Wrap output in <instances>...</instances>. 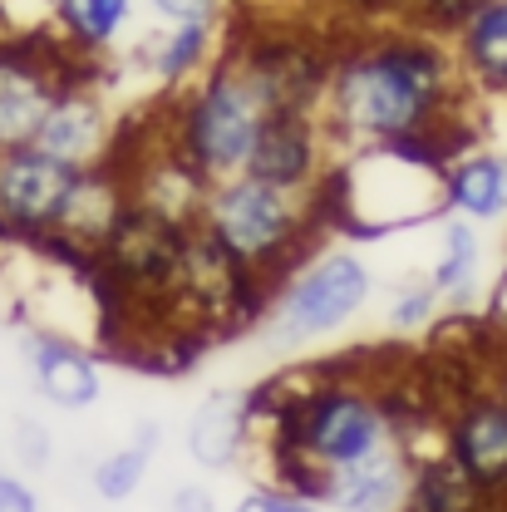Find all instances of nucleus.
<instances>
[{
    "label": "nucleus",
    "instance_id": "23",
    "mask_svg": "<svg viewBox=\"0 0 507 512\" xmlns=\"http://www.w3.org/2000/svg\"><path fill=\"white\" fill-rule=\"evenodd\" d=\"M15 458H20L25 468H50V458H55L50 429L35 424V419H20V424H15Z\"/></svg>",
    "mask_w": 507,
    "mask_h": 512
},
{
    "label": "nucleus",
    "instance_id": "2",
    "mask_svg": "<svg viewBox=\"0 0 507 512\" xmlns=\"http://www.w3.org/2000/svg\"><path fill=\"white\" fill-rule=\"evenodd\" d=\"M276 109L281 104L252 60L217 55L212 69L188 89V104L178 114V158L207 183L237 178L247 173L256 138Z\"/></svg>",
    "mask_w": 507,
    "mask_h": 512
},
{
    "label": "nucleus",
    "instance_id": "11",
    "mask_svg": "<svg viewBox=\"0 0 507 512\" xmlns=\"http://www.w3.org/2000/svg\"><path fill=\"white\" fill-rule=\"evenodd\" d=\"M320 143H325V133H320L316 109H276L256 138L247 173L266 178V183H281V188L311 192L320 178V163H325Z\"/></svg>",
    "mask_w": 507,
    "mask_h": 512
},
{
    "label": "nucleus",
    "instance_id": "6",
    "mask_svg": "<svg viewBox=\"0 0 507 512\" xmlns=\"http://www.w3.org/2000/svg\"><path fill=\"white\" fill-rule=\"evenodd\" d=\"M79 168H69L60 158L30 148H10L0 153V227L15 232H55L69 207V197L79 188Z\"/></svg>",
    "mask_w": 507,
    "mask_h": 512
},
{
    "label": "nucleus",
    "instance_id": "1",
    "mask_svg": "<svg viewBox=\"0 0 507 512\" xmlns=\"http://www.w3.org/2000/svg\"><path fill=\"white\" fill-rule=\"evenodd\" d=\"M463 64L439 35L389 30L360 40L330 64L320 94V124L345 143L394 148L419 143L444 124L458 99Z\"/></svg>",
    "mask_w": 507,
    "mask_h": 512
},
{
    "label": "nucleus",
    "instance_id": "9",
    "mask_svg": "<svg viewBox=\"0 0 507 512\" xmlns=\"http://www.w3.org/2000/svg\"><path fill=\"white\" fill-rule=\"evenodd\" d=\"M20 350H25V370H30L35 394H40L50 409L79 414V409H94V404L104 399V370H99V360H94L74 335L30 330Z\"/></svg>",
    "mask_w": 507,
    "mask_h": 512
},
{
    "label": "nucleus",
    "instance_id": "21",
    "mask_svg": "<svg viewBox=\"0 0 507 512\" xmlns=\"http://www.w3.org/2000/svg\"><path fill=\"white\" fill-rule=\"evenodd\" d=\"M232 512H325V508L301 498V493H291V488H281V483H261L252 493H242L232 503Z\"/></svg>",
    "mask_w": 507,
    "mask_h": 512
},
{
    "label": "nucleus",
    "instance_id": "19",
    "mask_svg": "<svg viewBox=\"0 0 507 512\" xmlns=\"http://www.w3.org/2000/svg\"><path fill=\"white\" fill-rule=\"evenodd\" d=\"M217 60V25H173L158 45H153V79L163 89H178V84H197Z\"/></svg>",
    "mask_w": 507,
    "mask_h": 512
},
{
    "label": "nucleus",
    "instance_id": "26",
    "mask_svg": "<svg viewBox=\"0 0 507 512\" xmlns=\"http://www.w3.org/2000/svg\"><path fill=\"white\" fill-rule=\"evenodd\" d=\"M350 5H355V10H370V15H375V10H394V5H404V0H350Z\"/></svg>",
    "mask_w": 507,
    "mask_h": 512
},
{
    "label": "nucleus",
    "instance_id": "18",
    "mask_svg": "<svg viewBox=\"0 0 507 512\" xmlns=\"http://www.w3.org/2000/svg\"><path fill=\"white\" fill-rule=\"evenodd\" d=\"M50 10H55L64 40L84 55L109 50L133 20V0H50Z\"/></svg>",
    "mask_w": 507,
    "mask_h": 512
},
{
    "label": "nucleus",
    "instance_id": "20",
    "mask_svg": "<svg viewBox=\"0 0 507 512\" xmlns=\"http://www.w3.org/2000/svg\"><path fill=\"white\" fill-rule=\"evenodd\" d=\"M439 311H444L439 291L419 276V281H404V286H394V291H389L384 325H389V330H399V335H414V330L434 325V316H439Z\"/></svg>",
    "mask_w": 507,
    "mask_h": 512
},
{
    "label": "nucleus",
    "instance_id": "17",
    "mask_svg": "<svg viewBox=\"0 0 507 512\" xmlns=\"http://www.w3.org/2000/svg\"><path fill=\"white\" fill-rule=\"evenodd\" d=\"M158 439H163V429L153 424V419H143L138 429H133V439L119 448H109L99 463H94V473H89V483H94V493L104 498V503H128L138 488H143V478H148V468H153V453H158Z\"/></svg>",
    "mask_w": 507,
    "mask_h": 512
},
{
    "label": "nucleus",
    "instance_id": "24",
    "mask_svg": "<svg viewBox=\"0 0 507 512\" xmlns=\"http://www.w3.org/2000/svg\"><path fill=\"white\" fill-rule=\"evenodd\" d=\"M0 512H40L35 488L20 473H10V468H0Z\"/></svg>",
    "mask_w": 507,
    "mask_h": 512
},
{
    "label": "nucleus",
    "instance_id": "15",
    "mask_svg": "<svg viewBox=\"0 0 507 512\" xmlns=\"http://www.w3.org/2000/svg\"><path fill=\"white\" fill-rule=\"evenodd\" d=\"M444 207L468 222H507V153H468L444 173Z\"/></svg>",
    "mask_w": 507,
    "mask_h": 512
},
{
    "label": "nucleus",
    "instance_id": "22",
    "mask_svg": "<svg viewBox=\"0 0 507 512\" xmlns=\"http://www.w3.org/2000/svg\"><path fill=\"white\" fill-rule=\"evenodd\" d=\"M148 10L168 25H217L222 0H148Z\"/></svg>",
    "mask_w": 507,
    "mask_h": 512
},
{
    "label": "nucleus",
    "instance_id": "16",
    "mask_svg": "<svg viewBox=\"0 0 507 512\" xmlns=\"http://www.w3.org/2000/svg\"><path fill=\"white\" fill-rule=\"evenodd\" d=\"M453 55L468 79L488 89H507V0H483L453 30Z\"/></svg>",
    "mask_w": 507,
    "mask_h": 512
},
{
    "label": "nucleus",
    "instance_id": "4",
    "mask_svg": "<svg viewBox=\"0 0 507 512\" xmlns=\"http://www.w3.org/2000/svg\"><path fill=\"white\" fill-rule=\"evenodd\" d=\"M375 296V266L355 247H325L306 256L281 291L266 301L271 345H316L340 335Z\"/></svg>",
    "mask_w": 507,
    "mask_h": 512
},
{
    "label": "nucleus",
    "instance_id": "12",
    "mask_svg": "<svg viewBox=\"0 0 507 512\" xmlns=\"http://www.w3.org/2000/svg\"><path fill=\"white\" fill-rule=\"evenodd\" d=\"M60 74L25 50H0V153L30 148L60 99Z\"/></svg>",
    "mask_w": 507,
    "mask_h": 512
},
{
    "label": "nucleus",
    "instance_id": "10",
    "mask_svg": "<svg viewBox=\"0 0 507 512\" xmlns=\"http://www.w3.org/2000/svg\"><path fill=\"white\" fill-rule=\"evenodd\" d=\"M109 143H114V114L104 104V94L84 89V84H64L50 119L35 133V148L60 158L69 168L89 173V168H104L109 158Z\"/></svg>",
    "mask_w": 507,
    "mask_h": 512
},
{
    "label": "nucleus",
    "instance_id": "14",
    "mask_svg": "<svg viewBox=\"0 0 507 512\" xmlns=\"http://www.w3.org/2000/svg\"><path fill=\"white\" fill-rule=\"evenodd\" d=\"M424 281L439 291L444 306H468L478 296V281H483V232H478V222L448 212L439 222V252L429 261Z\"/></svg>",
    "mask_w": 507,
    "mask_h": 512
},
{
    "label": "nucleus",
    "instance_id": "5",
    "mask_svg": "<svg viewBox=\"0 0 507 512\" xmlns=\"http://www.w3.org/2000/svg\"><path fill=\"white\" fill-rule=\"evenodd\" d=\"M188 222L148 207V202H128L119 222L109 227V237L99 242V256L109 261V271L138 296H178L183 286V261H188Z\"/></svg>",
    "mask_w": 507,
    "mask_h": 512
},
{
    "label": "nucleus",
    "instance_id": "3",
    "mask_svg": "<svg viewBox=\"0 0 507 512\" xmlns=\"http://www.w3.org/2000/svg\"><path fill=\"white\" fill-rule=\"evenodd\" d=\"M306 202H311V192L237 173V178H222L207 188L197 222L247 276H256V271H271L286 256H296L301 237H306Z\"/></svg>",
    "mask_w": 507,
    "mask_h": 512
},
{
    "label": "nucleus",
    "instance_id": "13",
    "mask_svg": "<svg viewBox=\"0 0 507 512\" xmlns=\"http://www.w3.org/2000/svg\"><path fill=\"white\" fill-rule=\"evenodd\" d=\"M256 429V409L247 389H212L202 394V404L192 409L188 429H183V444L188 458L207 473H227L237 468V458L247 453Z\"/></svg>",
    "mask_w": 507,
    "mask_h": 512
},
{
    "label": "nucleus",
    "instance_id": "8",
    "mask_svg": "<svg viewBox=\"0 0 507 512\" xmlns=\"http://www.w3.org/2000/svg\"><path fill=\"white\" fill-rule=\"evenodd\" d=\"M409 478H414V448L399 434L380 444L375 453L340 463L320 478V508L335 512H399L409 498Z\"/></svg>",
    "mask_w": 507,
    "mask_h": 512
},
{
    "label": "nucleus",
    "instance_id": "7",
    "mask_svg": "<svg viewBox=\"0 0 507 512\" xmlns=\"http://www.w3.org/2000/svg\"><path fill=\"white\" fill-rule=\"evenodd\" d=\"M444 453L493 498H507V399L493 394H463L444 424Z\"/></svg>",
    "mask_w": 507,
    "mask_h": 512
},
{
    "label": "nucleus",
    "instance_id": "27",
    "mask_svg": "<svg viewBox=\"0 0 507 512\" xmlns=\"http://www.w3.org/2000/svg\"><path fill=\"white\" fill-rule=\"evenodd\" d=\"M498 394L507 399V360H503V370H498Z\"/></svg>",
    "mask_w": 507,
    "mask_h": 512
},
{
    "label": "nucleus",
    "instance_id": "25",
    "mask_svg": "<svg viewBox=\"0 0 507 512\" xmlns=\"http://www.w3.org/2000/svg\"><path fill=\"white\" fill-rule=\"evenodd\" d=\"M168 512H217V498L202 483H178L173 498H168Z\"/></svg>",
    "mask_w": 507,
    "mask_h": 512
}]
</instances>
